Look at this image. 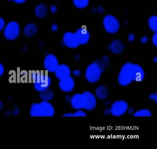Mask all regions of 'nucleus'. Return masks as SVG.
<instances>
[{
  "mask_svg": "<svg viewBox=\"0 0 157 149\" xmlns=\"http://www.w3.org/2000/svg\"><path fill=\"white\" fill-rule=\"evenodd\" d=\"M59 65L57 58L53 54L47 55L44 60V68L48 72L55 73Z\"/></svg>",
  "mask_w": 157,
  "mask_h": 149,
  "instance_id": "0eeeda50",
  "label": "nucleus"
},
{
  "mask_svg": "<svg viewBox=\"0 0 157 149\" xmlns=\"http://www.w3.org/2000/svg\"><path fill=\"white\" fill-rule=\"evenodd\" d=\"M72 1L74 6L79 9L86 8L90 3V0H72Z\"/></svg>",
  "mask_w": 157,
  "mask_h": 149,
  "instance_id": "4be33fe9",
  "label": "nucleus"
},
{
  "mask_svg": "<svg viewBox=\"0 0 157 149\" xmlns=\"http://www.w3.org/2000/svg\"><path fill=\"white\" fill-rule=\"evenodd\" d=\"M55 73L56 77L60 80L70 76L71 70L69 67L66 64H59Z\"/></svg>",
  "mask_w": 157,
  "mask_h": 149,
  "instance_id": "ddd939ff",
  "label": "nucleus"
},
{
  "mask_svg": "<svg viewBox=\"0 0 157 149\" xmlns=\"http://www.w3.org/2000/svg\"><path fill=\"white\" fill-rule=\"evenodd\" d=\"M124 45L121 40L115 39L110 44L109 49L110 50L115 54H119L121 53L124 49Z\"/></svg>",
  "mask_w": 157,
  "mask_h": 149,
  "instance_id": "2eb2a0df",
  "label": "nucleus"
},
{
  "mask_svg": "<svg viewBox=\"0 0 157 149\" xmlns=\"http://www.w3.org/2000/svg\"><path fill=\"white\" fill-rule=\"evenodd\" d=\"M4 70H5V69H4V66L1 63H0V77L3 75Z\"/></svg>",
  "mask_w": 157,
  "mask_h": 149,
  "instance_id": "f704fd0d",
  "label": "nucleus"
},
{
  "mask_svg": "<svg viewBox=\"0 0 157 149\" xmlns=\"http://www.w3.org/2000/svg\"><path fill=\"white\" fill-rule=\"evenodd\" d=\"M39 96L40 98L44 101H50L53 99L54 96V93L53 91L50 89H47L40 92Z\"/></svg>",
  "mask_w": 157,
  "mask_h": 149,
  "instance_id": "aec40b11",
  "label": "nucleus"
},
{
  "mask_svg": "<svg viewBox=\"0 0 157 149\" xmlns=\"http://www.w3.org/2000/svg\"><path fill=\"white\" fill-rule=\"evenodd\" d=\"M95 96L100 100L106 99L108 96V90L107 87L104 85L98 86L95 90Z\"/></svg>",
  "mask_w": 157,
  "mask_h": 149,
  "instance_id": "f3484780",
  "label": "nucleus"
},
{
  "mask_svg": "<svg viewBox=\"0 0 157 149\" xmlns=\"http://www.w3.org/2000/svg\"><path fill=\"white\" fill-rule=\"evenodd\" d=\"M149 38L147 36H144L142 37L140 39V42L141 44H146L148 42Z\"/></svg>",
  "mask_w": 157,
  "mask_h": 149,
  "instance_id": "c85d7f7f",
  "label": "nucleus"
},
{
  "mask_svg": "<svg viewBox=\"0 0 157 149\" xmlns=\"http://www.w3.org/2000/svg\"><path fill=\"white\" fill-rule=\"evenodd\" d=\"M102 61L104 63L106 67H108L110 64V60L107 56H104L102 58Z\"/></svg>",
  "mask_w": 157,
  "mask_h": 149,
  "instance_id": "a878e982",
  "label": "nucleus"
},
{
  "mask_svg": "<svg viewBox=\"0 0 157 149\" xmlns=\"http://www.w3.org/2000/svg\"><path fill=\"white\" fill-rule=\"evenodd\" d=\"M151 112L147 109H141L134 113L133 116L136 117H151Z\"/></svg>",
  "mask_w": 157,
  "mask_h": 149,
  "instance_id": "5701e85b",
  "label": "nucleus"
},
{
  "mask_svg": "<svg viewBox=\"0 0 157 149\" xmlns=\"http://www.w3.org/2000/svg\"><path fill=\"white\" fill-rule=\"evenodd\" d=\"M30 113L32 117H46L45 110L42 102L33 104Z\"/></svg>",
  "mask_w": 157,
  "mask_h": 149,
  "instance_id": "4468645a",
  "label": "nucleus"
},
{
  "mask_svg": "<svg viewBox=\"0 0 157 149\" xmlns=\"http://www.w3.org/2000/svg\"><path fill=\"white\" fill-rule=\"evenodd\" d=\"M128 39L129 42H132L135 40L136 37H135V35L133 34L130 33L128 35Z\"/></svg>",
  "mask_w": 157,
  "mask_h": 149,
  "instance_id": "473e14b6",
  "label": "nucleus"
},
{
  "mask_svg": "<svg viewBox=\"0 0 157 149\" xmlns=\"http://www.w3.org/2000/svg\"><path fill=\"white\" fill-rule=\"evenodd\" d=\"M104 114L105 115H108L111 114V111L109 108H106L104 111Z\"/></svg>",
  "mask_w": 157,
  "mask_h": 149,
  "instance_id": "58836bf2",
  "label": "nucleus"
},
{
  "mask_svg": "<svg viewBox=\"0 0 157 149\" xmlns=\"http://www.w3.org/2000/svg\"><path fill=\"white\" fill-rule=\"evenodd\" d=\"M149 97L150 99L151 100H153V101H155L156 103H157V93H153L151 94L149 96Z\"/></svg>",
  "mask_w": 157,
  "mask_h": 149,
  "instance_id": "c756f323",
  "label": "nucleus"
},
{
  "mask_svg": "<svg viewBox=\"0 0 157 149\" xmlns=\"http://www.w3.org/2000/svg\"><path fill=\"white\" fill-rule=\"evenodd\" d=\"M94 62L98 65V67H99L100 69H101V72L102 73L104 72L106 67L105 66V65L103 62L102 61L100 60H97L95 61Z\"/></svg>",
  "mask_w": 157,
  "mask_h": 149,
  "instance_id": "393cba45",
  "label": "nucleus"
},
{
  "mask_svg": "<svg viewBox=\"0 0 157 149\" xmlns=\"http://www.w3.org/2000/svg\"><path fill=\"white\" fill-rule=\"evenodd\" d=\"M57 7H56V5H52L50 6V10L52 13H56V12L57 11Z\"/></svg>",
  "mask_w": 157,
  "mask_h": 149,
  "instance_id": "2f4dec72",
  "label": "nucleus"
},
{
  "mask_svg": "<svg viewBox=\"0 0 157 149\" xmlns=\"http://www.w3.org/2000/svg\"><path fill=\"white\" fill-rule=\"evenodd\" d=\"M0 43H1V39H0Z\"/></svg>",
  "mask_w": 157,
  "mask_h": 149,
  "instance_id": "c03bdc74",
  "label": "nucleus"
},
{
  "mask_svg": "<svg viewBox=\"0 0 157 149\" xmlns=\"http://www.w3.org/2000/svg\"><path fill=\"white\" fill-rule=\"evenodd\" d=\"M85 99V105L84 109L87 111L94 110L97 106V101L96 96L93 93L88 91L82 93Z\"/></svg>",
  "mask_w": 157,
  "mask_h": 149,
  "instance_id": "1a4fd4ad",
  "label": "nucleus"
},
{
  "mask_svg": "<svg viewBox=\"0 0 157 149\" xmlns=\"http://www.w3.org/2000/svg\"><path fill=\"white\" fill-rule=\"evenodd\" d=\"M38 31V27L36 25L33 23H30L25 25L24 30V33L26 37H32L35 35Z\"/></svg>",
  "mask_w": 157,
  "mask_h": 149,
  "instance_id": "a211bd4d",
  "label": "nucleus"
},
{
  "mask_svg": "<svg viewBox=\"0 0 157 149\" xmlns=\"http://www.w3.org/2000/svg\"><path fill=\"white\" fill-rule=\"evenodd\" d=\"M71 98V97H70V96H67V97H66V100L67 102H70Z\"/></svg>",
  "mask_w": 157,
  "mask_h": 149,
  "instance_id": "ea45409f",
  "label": "nucleus"
},
{
  "mask_svg": "<svg viewBox=\"0 0 157 149\" xmlns=\"http://www.w3.org/2000/svg\"><path fill=\"white\" fill-rule=\"evenodd\" d=\"M148 25L149 28L152 32H157V17L156 15L151 16L148 20Z\"/></svg>",
  "mask_w": 157,
  "mask_h": 149,
  "instance_id": "412c9836",
  "label": "nucleus"
},
{
  "mask_svg": "<svg viewBox=\"0 0 157 149\" xmlns=\"http://www.w3.org/2000/svg\"><path fill=\"white\" fill-rule=\"evenodd\" d=\"M134 79L136 82H141L145 78V73L143 68L137 64H134Z\"/></svg>",
  "mask_w": 157,
  "mask_h": 149,
  "instance_id": "dca6fc26",
  "label": "nucleus"
},
{
  "mask_svg": "<svg viewBox=\"0 0 157 149\" xmlns=\"http://www.w3.org/2000/svg\"><path fill=\"white\" fill-rule=\"evenodd\" d=\"M21 32L20 25L15 21L10 22L5 25L3 34L6 39L14 40L19 37Z\"/></svg>",
  "mask_w": 157,
  "mask_h": 149,
  "instance_id": "20e7f679",
  "label": "nucleus"
},
{
  "mask_svg": "<svg viewBox=\"0 0 157 149\" xmlns=\"http://www.w3.org/2000/svg\"><path fill=\"white\" fill-rule=\"evenodd\" d=\"M71 104L74 109H84L85 105V99L83 94L78 93L71 97Z\"/></svg>",
  "mask_w": 157,
  "mask_h": 149,
  "instance_id": "f8f14e48",
  "label": "nucleus"
},
{
  "mask_svg": "<svg viewBox=\"0 0 157 149\" xmlns=\"http://www.w3.org/2000/svg\"><path fill=\"white\" fill-rule=\"evenodd\" d=\"M128 108V104L126 101L118 100L112 104L110 108L111 114L114 116H120L127 112Z\"/></svg>",
  "mask_w": 157,
  "mask_h": 149,
  "instance_id": "423d86ee",
  "label": "nucleus"
},
{
  "mask_svg": "<svg viewBox=\"0 0 157 149\" xmlns=\"http://www.w3.org/2000/svg\"><path fill=\"white\" fill-rule=\"evenodd\" d=\"M31 79L33 83L35 89L39 92L49 88L52 82L51 78L48 75L39 72L32 73Z\"/></svg>",
  "mask_w": 157,
  "mask_h": 149,
  "instance_id": "f257e3e1",
  "label": "nucleus"
},
{
  "mask_svg": "<svg viewBox=\"0 0 157 149\" xmlns=\"http://www.w3.org/2000/svg\"><path fill=\"white\" fill-rule=\"evenodd\" d=\"M81 72L78 69H75L72 72V74L75 77H78L81 75Z\"/></svg>",
  "mask_w": 157,
  "mask_h": 149,
  "instance_id": "72a5a7b5",
  "label": "nucleus"
},
{
  "mask_svg": "<svg viewBox=\"0 0 157 149\" xmlns=\"http://www.w3.org/2000/svg\"><path fill=\"white\" fill-rule=\"evenodd\" d=\"M102 73L98 65L94 62L87 67L85 71V78L89 82L95 83L100 80Z\"/></svg>",
  "mask_w": 157,
  "mask_h": 149,
  "instance_id": "39448f33",
  "label": "nucleus"
},
{
  "mask_svg": "<svg viewBox=\"0 0 157 149\" xmlns=\"http://www.w3.org/2000/svg\"><path fill=\"white\" fill-rule=\"evenodd\" d=\"M134 65L131 62L125 63L120 69L118 81L122 86H127L134 81Z\"/></svg>",
  "mask_w": 157,
  "mask_h": 149,
  "instance_id": "f03ea898",
  "label": "nucleus"
},
{
  "mask_svg": "<svg viewBox=\"0 0 157 149\" xmlns=\"http://www.w3.org/2000/svg\"><path fill=\"white\" fill-rule=\"evenodd\" d=\"M64 45L69 48L75 49L79 45L74 33L67 32L64 33L63 37Z\"/></svg>",
  "mask_w": 157,
  "mask_h": 149,
  "instance_id": "6e6552de",
  "label": "nucleus"
},
{
  "mask_svg": "<svg viewBox=\"0 0 157 149\" xmlns=\"http://www.w3.org/2000/svg\"><path fill=\"white\" fill-rule=\"evenodd\" d=\"M75 82L74 79L69 76L65 79L59 80V86L60 90L64 92L69 93L73 91L75 87Z\"/></svg>",
  "mask_w": 157,
  "mask_h": 149,
  "instance_id": "9d476101",
  "label": "nucleus"
},
{
  "mask_svg": "<svg viewBox=\"0 0 157 149\" xmlns=\"http://www.w3.org/2000/svg\"><path fill=\"white\" fill-rule=\"evenodd\" d=\"M151 41L152 44L155 47L157 46V33H154L152 35V38H151Z\"/></svg>",
  "mask_w": 157,
  "mask_h": 149,
  "instance_id": "bb28decb",
  "label": "nucleus"
},
{
  "mask_svg": "<svg viewBox=\"0 0 157 149\" xmlns=\"http://www.w3.org/2000/svg\"><path fill=\"white\" fill-rule=\"evenodd\" d=\"M5 26V21L3 18L0 17V32H2L4 29Z\"/></svg>",
  "mask_w": 157,
  "mask_h": 149,
  "instance_id": "cd10ccee",
  "label": "nucleus"
},
{
  "mask_svg": "<svg viewBox=\"0 0 157 149\" xmlns=\"http://www.w3.org/2000/svg\"><path fill=\"white\" fill-rule=\"evenodd\" d=\"M103 24L105 31L110 34L116 33L120 29V22L113 15H107L105 16L103 20Z\"/></svg>",
  "mask_w": 157,
  "mask_h": 149,
  "instance_id": "7ed1b4c3",
  "label": "nucleus"
},
{
  "mask_svg": "<svg viewBox=\"0 0 157 149\" xmlns=\"http://www.w3.org/2000/svg\"><path fill=\"white\" fill-rule=\"evenodd\" d=\"M3 104L1 101H0V111H2L3 108Z\"/></svg>",
  "mask_w": 157,
  "mask_h": 149,
  "instance_id": "a19ab883",
  "label": "nucleus"
},
{
  "mask_svg": "<svg viewBox=\"0 0 157 149\" xmlns=\"http://www.w3.org/2000/svg\"><path fill=\"white\" fill-rule=\"evenodd\" d=\"M127 111L129 115H133L134 114V109L132 108H128Z\"/></svg>",
  "mask_w": 157,
  "mask_h": 149,
  "instance_id": "e433bc0d",
  "label": "nucleus"
},
{
  "mask_svg": "<svg viewBox=\"0 0 157 149\" xmlns=\"http://www.w3.org/2000/svg\"><path fill=\"white\" fill-rule=\"evenodd\" d=\"M8 1H13V0H8Z\"/></svg>",
  "mask_w": 157,
  "mask_h": 149,
  "instance_id": "37998d69",
  "label": "nucleus"
},
{
  "mask_svg": "<svg viewBox=\"0 0 157 149\" xmlns=\"http://www.w3.org/2000/svg\"><path fill=\"white\" fill-rule=\"evenodd\" d=\"M63 116L66 117H85L87 116V115L84 111H82L81 109H79V110H77V111L74 113H67L64 114Z\"/></svg>",
  "mask_w": 157,
  "mask_h": 149,
  "instance_id": "b1692460",
  "label": "nucleus"
},
{
  "mask_svg": "<svg viewBox=\"0 0 157 149\" xmlns=\"http://www.w3.org/2000/svg\"><path fill=\"white\" fill-rule=\"evenodd\" d=\"M97 11H98L99 13L102 14L104 12V8H103L102 6H100V7H98V9H97Z\"/></svg>",
  "mask_w": 157,
  "mask_h": 149,
  "instance_id": "c9c22d12",
  "label": "nucleus"
},
{
  "mask_svg": "<svg viewBox=\"0 0 157 149\" xmlns=\"http://www.w3.org/2000/svg\"><path fill=\"white\" fill-rule=\"evenodd\" d=\"M27 0H13V1L15 3H18V4H22V3H24Z\"/></svg>",
  "mask_w": 157,
  "mask_h": 149,
  "instance_id": "4c0bfd02",
  "label": "nucleus"
},
{
  "mask_svg": "<svg viewBox=\"0 0 157 149\" xmlns=\"http://www.w3.org/2000/svg\"><path fill=\"white\" fill-rule=\"evenodd\" d=\"M153 61H154L155 63H157V57H155L153 59Z\"/></svg>",
  "mask_w": 157,
  "mask_h": 149,
  "instance_id": "79ce46f5",
  "label": "nucleus"
},
{
  "mask_svg": "<svg viewBox=\"0 0 157 149\" xmlns=\"http://www.w3.org/2000/svg\"><path fill=\"white\" fill-rule=\"evenodd\" d=\"M51 31L53 32H56L58 30L59 26L57 24L54 23L52 25L51 27Z\"/></svg>",
  "mask_w": 157,
  "mask_h": 149,
  "instance_id": "7c9ffc66",
  "label": "nucleus"
},
{
  "mask_svg": "<svg viewBox=\"0 0 157 149\" xmlns=\"http://www.w3.org/2000/svg\"><path fill=\"white\" fill-rule=\"evenodd\" d=\"M48 7L45 4H40L36 6L35 9L36 15L39 18H44L48 14Z\"/></svg>",
  "mask_w": 157,
  "mask_h": 149,
  "instance_id": "6ab92c4d",
  "label": "nucleus"
},
{
  "mask_svg": "<svg viewBox=\"0 0 157 149\" xmlns=\"http://www.w3.org/2000/svg\"><path fill=\"white\" fill-rule=\"evenodd\" d=\"M74 33L80 45H86L90 41V35L86 28H78Z\"/></svg>",
  "mask_w": 157,
  "mask_h": 149,
  "instance_id": "9b49d317",
  "label": "nucleus"
}]
</instances>
